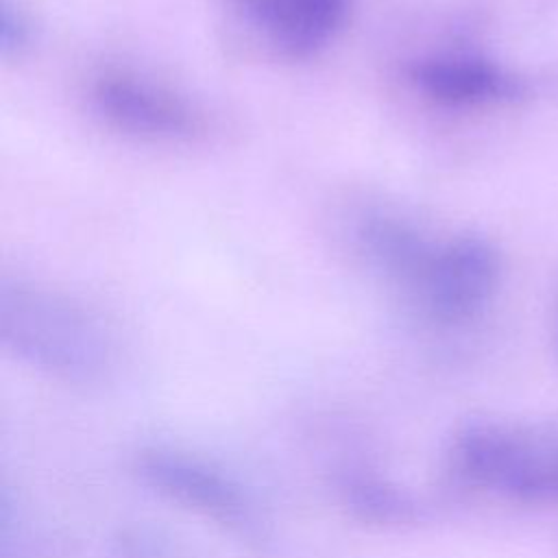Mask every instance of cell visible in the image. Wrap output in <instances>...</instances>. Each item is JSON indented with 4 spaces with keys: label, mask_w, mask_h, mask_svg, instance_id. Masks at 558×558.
Listing matches in <instances>:
<instances>
[{
    "label": "cell",
    "mask_w": 558,
    "mask_h": 558,
    "mask_svg": "<svg viewBox=\"0 0 558 558\" xmlns=\"http://www.w3.org/2000/svg\"><path fill=\"white\" fill-rule=\"evenodd\" d=\"M0 344L20 364L63 384H98L116 368L109 320L81 296L52 283L4 277Z\"/></svg>",
    "instance_id": "6da1fadb"
},
{
    "label": "cell",
    "mask_w": 558,
    "mask_h": 558,
    "mask_svg": "<svg viewBox=\"0 0 558 558\" xmlns=\"http://www.w3.org/2000/svg\"><path fill=\"white\" fill-rule=\"evenodd\" d=\"M445 473L462 490L523 508H558V421L477 414L445 445Z\"/></svg>",
    "instance_id": "7a4b0ae2"
},
{
    "label": "cell",
    "mask_w": 558,
    "mask_h": 558,
    "mask_svg": "<svg viewBox=\"0 0 558 558\" xmlns=\"http://www.w3.org/2000/svg\"><path fill=\"white\" fill-rule=\"evenodd\" d=\"M131 469L155 495L251 545L266 543V521L253 493L211 458L172 445H148L133 456Z\"/></svg>",
    "instance_id": "3957f363"
},
{
    "label": "cell",
    "mask_w": 558,
    "mask_h": 558,
    "mask_svg": "<svg viewBox=\"0 0 558 558\" xmlns=\"http://www.w3.org/2000/svg\"><path fill=\"white\" fill-rule=\"evenodd\" d=\"M353 0H216L225 39L244 57L294 65L318 57L344 28Z\"/></svg>",
    "instance_id": "277c9868"
},
{
    "label": "cell",
    "mask_w": 558,
    "mask_h": 558,
    "mask_svg": "<svg viewBox=\"0 0 558 558\" xmlns=\"http://www.w3.org/2000/svg\"><path fill=\"white\" fill-rule=\"evenodd\" d=\"M501 283L497 246L473 231L434 238L401 296L427 323L462 327L493 303Z\"/></svg>",
    "instance_id": "5b68a950"
},
{
    "label": "cell",
    "mask_w": 558,
    "mask_h": 558,
    "mask_svg": "<svg viewBox=\"0 0 558 558\" xmlns=\"http://www.w3.org/2000/svg\"><path fill=\"white\" fill-rule=\"evenodd\" d=\"M85 96L100 124L137 142L181 144L207 129L203 109L187 94L131 65L96 70Z\"/></svg>",
    "instance_id": "8992f818"
},
{
    "label": "cell",
    "mask_w": 558,
    "mask_h": 558,
    "mask_svg": "<svg viewBox=\"0 0 558 558\" xmlns=\"http://www.w3.org/2000/svg\"><path fill=\"white\" fill-rule=\"evenodd\" d=\"M405 83L425 102L453 109H493L527 96L525 76L506 63L475 50H434L414 57L403 68Z\"/></svg>",
    "instance_id": "52a82bcc"
},
{
    "label": "cell",
    "mask_w": 558,
    "mask_h": 558,
    "mask_svg": "<svg viewBox=\"0 0 558 558\" xmlns=\"http://www.w3.org/2000/svg\"><path fill=\"white\" fill-rule=\"evenodd\" d=\"M342 508L360 523L377 527H410L423 521L421 499L399 482L362 464L340 466L333 475Z\"/></svg>",
    "instance_id": "ba28073f"
},
{
    "label": "cell",
    "mask_w": 558,
    "mask_h": 558,
    "mask_svg": "<svg viewBox=\"0 0 558 558\" xmlns=\"http://www.w3.org/2000/svg\"><path fill=\"white\" fill-rule=\"evenodd\" d=\"M37 37V26L28 9L20 0H2L0 4V52L2 59L24 57Z\"/></svg>",
    "instance_id": "9c48e42d"
},
{
    "label": "cell",
    "mask_w": 558,
    "mask_h": 558,
    "mask_svg": "<svg viewBox=\"0 0 558 558\" xmlns=\"http://www.w3.org/2000/svg\"><path fill=\"white\" fill-rule=\"evenodd\" d=\"M551 336H554V347H556V355H558V301L554 307V320H551Z\"/></svg>",
    "instance_id": "30bf717a"
}]
</instances>
